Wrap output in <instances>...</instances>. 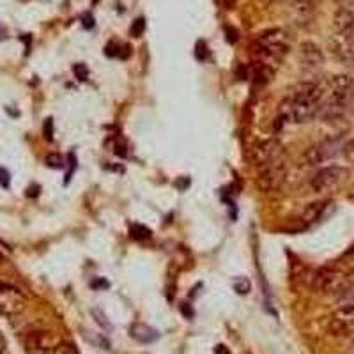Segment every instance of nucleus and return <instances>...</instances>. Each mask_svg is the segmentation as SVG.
I'll return each instance as SVG.
<instances>
[{
	"instance_id": "obj_5",
	"label": "nucleus",
	"mask_w": 354,
	"mask_h": 354,
	"mask_svg": "<svg viewBox=\"0 0 354 354\" xmlns=\"http://www.w3.org/2000/svg\"><path fill=\"white\" fill-rule=\"evenodd\" d=\"M347 177H349V170L344 169V167H324L319 172H315L314 177L310 179V188L314 189L315 194H326V192L338 188Z\"/></svg>"
},
{
	"instance_id": "obj_20",
	"label": "nucleus",
	"mask_w": 354,
	"mask_h": 354,
	"mask_svg": "<svg viewBox=\"0 0 354 354\" xmlns=\"http://www.w3.org/2000/svg\"><path fill=\"white\" fill-rule=\"evenodd\" d=\"M46 165L52 169H64V158L61 154H48L46 156Z\"/></svg>"
},
{
	"instance_id": "obj_1",
	"label": "nucleus",
	"mask_w": 354,
	"mask_h": 354,
	"mask_svg": "<svg viewBox=\"0 0 354 354\" xmlns=\"http://www.w3.org/2000/svg\"><path fill=\"white\" fill-rule=\"evenodd\" d=\"M324 103V82L305 80L292 88V93L280 105V122L305 124L321 115Z\"/></svg>"
},
{
	"instance_id": "obj_10",
	"label": "nucleus",
	"mask_w": 354,
	"mask_h": 354,
	"mask_svg": "<svg viewBox=\"0 0 354 354\" xmlns=\"http://www.w3.org/2000/svg\"><path fill=\"white\" fill-rule=\"evenodd\" d=\"M283 158V147L278 140H262L250 149V160L257 167L268 165L270 161Z\"/></svg>"
},
{
	"instance_id": "obj_17",
	"label": "nucleus",
	"mask_w": 354,
	"mask_h": 354,
	"mask_svg": "<svg viewBox=\"0 0 354 354\" xmlns=\"http://www.w3.org/2000/svg\"><path fill=\"white\" fill-rule=\"evenodd\" d=\"M274 75V69L270 68V66L262 64V62H255L248 68V78H252L257 87H262V85L270 84L271 78Z\"/></svg>"
},
{
	"instance_id": "obj_13",
	"label": "nucleus",
	"mask_w": 354,
	"mask_h": 354,
	"mask_svg": "<svg viewBox=\"0 0 354 354\" xmlns=\"http://www.w3.org/2000/svg\"><path fill=\"white\" fill-rule=\"evenodd\" d=\"M335 207V204L331 201H321L310 204L301 214H299V225L301 227H312L319 221H322L328 216V213H331V209Z\"/></svg>"
},
{
	"instance_id": "obj_11",
	"label": "nucleus",
	"mask_w": 354,
	"mask_h": 354,
	"mask_svg": "<svg viewBox=\"0 0 354 354\" xmlns=\"http://www.w3.org/2000/svg\"><path fill=\"white\" fill-rule=\"evenodd\" d=\"M299 64H301V69L308 75H315L322 69L324 66V55H322L321 48H319L315 43H310V41H305L299 46Z\"/></svg>"
},
{
	"instance_id": "obj_24",
	"label": "nucleus",
	"mask_w": 354,
	"mask_h": 354,
	"mask_svg": "<svg viewBox=\"0 0 354 354\" xmlns=\"http://www.w3.org/2000/svg\"><path fill=\"white\" fill-rule=\"evenodd\" d=\"M234 289H236L238 294H248L250 282L246 278H236V280H234Z\"/></svg>"
},
{
	"instance_id": "obj_16",
	"label": "nucleus",
	"mask_w": 354,
	"mask_h": 354,
	"mask_svg": "<svg viewBox=\"0 0 354 354\" xmlns=\"http://www.w3.org/2000/svg\"><path fill=\"white\" fill-rule=\"evenodd\" d=\"M333 28L337 34H354V11L338 9L333 17Z\"/></svg>"
},
{
	"instance_id": "obj_34",
	"label": "nucleus",
	"mask_w": 354,
	"mask_h": 354,
	"mask_svg": "<svg viewBox=\"0 0 354 354\" xmlns=\"http://www.w3.org/2000/svg\"><path fill=\"white\" fill-rule=\"evenodd\" d=\"M349 198L354 202V186H353V189H351V192H349Z\"/></svg>"
},
{
	"instance_id": "obj_32",
	"label": "nucleus",
	"mask_w": 354,
	"mask_h": 354,
	"mask_svg": "<svg viewBox=\"0 0 354 354\" xmlns=\"http://www.w3.org/2000/svg\"><path fill=\"white\" fill-rule=\"evenodd\" d=\"M110 283L106 282V280H96V282H93V287L94 289H97V287H109Z\"/></svg>"
},
{
	"instance_id": "obj_2",
	"label": "nucleus",
	"mask_w": 354,
	"mask_h": 354,
	"mask_svg": "<svg viewBox=\"0 0 354 354\" xmlns=\"http://www.w3.org/2000/svg\"><path fill=\"white\" fill-rule=\"evenodd\" d=\"M354 78L349 75H335L324 82V103L321 115L326 119H338L353 105Z\"/></svg>"
},
{
	"instance_id": "obj_8",
	"label": "nucleus",
	"mask_w": 354,
	"mask_h": 354,
	"mask_svg": "<svg viewBox=\"0 0 354 354\" xmlns=\"http://www.w3.org/2000/svg\"><path fill=\"white\" fill-rule=\"evenodd\" d=\"M27 306V298L17 287L0 283V317L20 315Z\"/></svg>"
},
{
	"instance_id": "obj_19",
	"label": "nucleus",
	"mask_w": 354,
	"mask_h": 354,
	"mask_svg": "<svg viewBox=\"0 0 354 354\" xmlns=\"http://www.w3.org/2000/svg\"><path fill=\"white\" fill-rule=\"evenodd\" d=\"M129 232H131V238H135V239L151 238V230L145 229V227H142V225H133Z\"/></svg>"
},
{
	"instance_id": "obj_35",
	"label": "nucleus",
	"mask_w": 354,
	"mask_h": 354,
	"mask_svg": "<svg viewBox=\"0 0 354 354\" xmlns=\"http://www.w3.org/2000/svg\"><path fill=\"white\" fill-rule=\"evenodd\" d=\"M274 2H283V0H274Z\"/></svg>"
},
{
	"instance_id": "obj_23",
	"label": "nucleus",
	"mask_w": 354,
	"mask_h": 354,
	"mask_svg": "<svg viewBox=\"0 0 354 354\" xmlns=\"http://www.w3.org/2000/svg\"><path fill=\"white\" fill-rule=\"evenodd\" d=\"M73 73H75V77L78 78V80L80 82H85L88 78V69H87V66L85 64H75L73 66Z\"/></svg>"
},
{
	"instance_id": "obj_28",
	"label": "nucleus",
	"mask_w": 354,
	"mask_h": 354,
	"mask_svg": "<svg viewBox=\"0 0 354 354\" xmlns=\"http://www.w3.org/2000/svg\"><path fill=\"white\" fill-rule=\"evenodd\" d=\"M338 6L344 9H349V11H354V0H337Z\"/></svg>"
},
{
	"instance_id": "obj_18",
	"label": "nucleus",
	"mask_w": 354,
	"mask_h": 354,
	"mask_svg": "<svg viewBox=\"0 0 354 354\" xmlns=\"http://www.w3.org/2000/svg\"><path fill=\"white\" fill-rule=\"evenodd\" d=\"M129 335L140 344H151L154 342V340H158V337H160V333H158L154 328L147 326V324H142V322L133 324V326L129 328Z\"/></svg>"
},
{
	"instance_id": "obj_21",
	"label": "nucleus",
	"mask_w": 354,
	"mask_h": 354,
	"mask_svg": "<svg viewBox=\"0 0 354 354\" xmlns=\"http://www.w3.org/2000/svg\"><path fill=\"white\" fill-rule=\"evenodd\" d=\"M145 30V20L144 18H137V20L133 21L131 28H129V32H131L133 37H140Z\"/></svg>"
},
{
	"instance_id": "obj_30",
	"label": "nucleus",
	"mask_w": 354,
	"mask_h": 354,
	"mask_svg": "<svg viewBox=\"0 0 354 354\" xmlns=\"http://www.w3.org/2000/svg\"><path fill=\"white\" fill-rule=\"evenodd\" d=\"M344 259H347V261L354 262V243L349 246V248H347V252H346V254H344Z\"/></svg>"
},
{
	"instance_id": "obj_25",
	"label": "nucleus",
	"mask_w": 354,
	"mask_h": 354,
	"mask_svg": "<svg viewBox=\"0 0 354 354\" xmlns=\"http://www.w3.org/2000/svg\"><path fill=\"white\" fill-rule=\"evenodd\" d=\"M93 315H94V317H96V322H97V324H100V326H103V328H105V330H110V322L106 321V315L103 314L101 310L94 308L93 310Z\"/></svg>"
},
{
	"instance_id": "obj_12",
	"label": "nucleus",
	"mask_w": 354,
	"mask_h": 354,
	"mask_svg": "<svg viewBox=\"0 0 354 354\" xmlns=\"http://www.w3.org/2000/svg\"><path fill=\"white\" fill-rule=\"evenodd\" d=\"M331 52L344 64H354V34H337L330 41Z\"/></svg>"
},
{
	"instance_id": "obj_4",
	"label": "nucleus",
	"mask_w": 354,
	"mask_h": 354,
	"mask_svg": "<svg viewBox=\"0 0 354 354\" xmlns=\"http://www.w3.org/2000/svg\"><path fill=\"white\" fill-rule=\"evenodd\" d=\"M351 286H353L351 274L337 268V266L319 268L312 277V282H310L312 290L319 294H326V296H342V294L349 292Z\"/></svg>"
},
{
	"instance_id": "obj_3",
	"label": "nucleus",
	"mask_w": 354,
	"mask_h": 354,
	"mask_svg": "<svg viewBox=\"0 0 354 354\" xmlns=\"http://www.w3.org/2000/svg\"><path fill=\"white\" fill-rule=\"evenodd\" d=\"M289 34L282 28H273L257 36V39L252 44V55L255 62H262L274 69V66L283 61V57L289 52Z\"/></svg>"
},
{
	"instance_id": "obj_22",
	"label": "nucleus",
	"mask_w": 354,
	"mask_h": 354,
	"mask_svg": "<svg viewBox=\"0 0 354 354\" xmlns=\"http://www.w3.org/2000/svg\"><path fill=\"white\" fill-rule=\"evenodd\" d=\"M52 354H78V353H77V349L71 346V344L61 342V344H57V346L53 347Z\"/></svg>"
},
{
	"instance_id": "obj_14",
	"label": "nucleus",
	"mask_w": 354,
	"mask_h": 354,
	"mask_svg": "<svg viewBox=\"0 0 354 354\" xmlns=\"http://www.w3.org/2000/svg\"><path fill=\"white\" fill-rule=\"evenodd\" d=\"M315 6L312 0H289L287 15L296 25H306L314 18Z\"/></svg>"
},
{
	"instance_id": "obj_26",
	"label": "nucleus",
	"mask_w": 354,
	"mask_h": 354,
	"mask_svg": "<svg viewBox=\"0 0 354 354\" xmlns=\"http://www.w3.org/2000/svg\"><path fill=\"white\" fill-rule=\"evenodd\" d=\"M342 154H344V156H346L347 161L354 163V138H353V140L347 142V144H344Z\"/></svg>"
},
{
	"instance_id": "obj_33",
	"label": "nucleus",
	"mask_w": 354,
	"mask_h": 354,
	"mask_svg": "<svg viewBox=\"0 0 354 354\" xmlns=\"http://www.w3.org/2000/svg\"><path fill=\"white\" fill-rule=\"evenodd\" d=\"M214 353H216V354H230L229 351H227L225 346H216V349H214Z\"/></svg>"
},
{
	"instance_id": "obj_31",
	"label": "nucleus",
	"mask_w": 354,
	"mask_h": 354,
	"mask_svg": "<svg viewBox=\"0 0 354 354\" xmlns=\"http://www.w3.org/2000/svg\"><path fill=\"white\" fill-rule=\"evenodd\" d=\"M6 347H8V342H6L4 333H2V331H0V354H4Z\"/></svg>"
},
{
	"instance_id": "obj_6",
	"label": "nucleus",
	"mask_w": 354,
	"mask_h": 354,
	"mask_svg": "<svg viewBox=\"0 0 354 354\" xmlns=\"http://www.w3.org/2000/svg\"><path fill=\"white\" fill-rule=\"evenodd\" d=\"M344 151V144L340 138H326V140L319 142V144L312 145L306 153L303 154V163L308 167H317L321 163L333 160L335 156Z\"/></svg>"
},
{
	"instance_id": "obj_27",
	"label": "nucleus",
	"mask_w": 354,
	"mask_h": 354,
	"mask_svg": "<svg viewBox=\"0 0 354 354\" xmlns=\"http://www.w3.org/2000/svg\"><path fill=\"white\" fill-rule=\"evenodd\" d=\"M197 57L201 61H205V59H207V46H205V43L197 44Z\"/></svg>"
},
{
	"instance_id": "obj_29",
	"label": "nucleus",
	"mask_w": 354,
	"mask_h": 354,
	"mask_svg": "<svg viewBox=\"0 0 354 354\" xmlns=\"http://www.w3.org/2000/svg\"><path fill=\"white\" fill-rule=\"evenodd\" d=\"M44 137L48 138V140H52V119H48L46 124H44Z\"/></svg>"
},
{
	"instance_id": "obj_7",
	"label": "nucleus",
	"mask_w": 354,
	"mask_h": 354,
	"mask_svg": "<svg viewBox=\"0 0 354 354\" xmlns=\"http://www.w3.org/2000/svg\"><path fill=\"white\" fill-rule=\"evenodd\" d=\"M287 177V163L286 158H278V160L270 161L268 165L259 167V186L264 192H274L283 185Z\"/></svg>"
},
{
	"instance_id": "obj_15",
	"label": "nucleus",
	"mask_w": 354,
	"mask_h": 354,
	"mask_svg": "<svg viewBox=\"0 0 354 354\" xmlns=\"http://www.w3.org/2000/svg\"><path fill=\"white\" fill-rule=\"evenodd\" d=\"M52 337L46 331H32L25 337V353L27 354H50L53 353Z\"/></svg>"
},
{
	"instance_id": "obj_9",
	"label": "nucleus",
	"mask_w": 354,
	"mask_h": 354,
	"mask_svg": "<svg viewBox=\"0 0 354 354\" xmlns=\"http://www.w3.org/2000/svg\"><path fill=\"white\" fill-rule=\"evenodd\" d=\"M328 331L337 338L354 337V305H344L331 314Z\"/></svg>"
}]
</instances>
